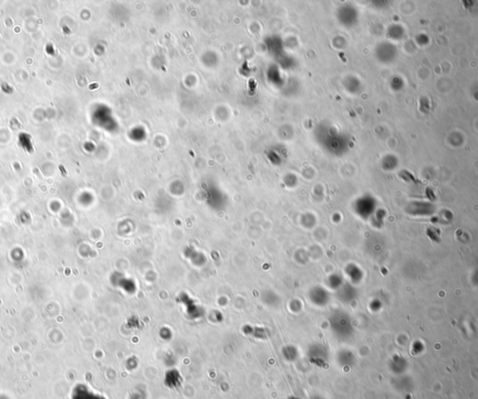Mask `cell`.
I'll list each match as a JSON object with an SVG mask.
<instances>
[{
  "mask_svg": "<svg viewBox=\"0 0 478 399\" xmlns=\"http://www.w3.org/2000/svg\"><path fill=\"white\" fill-rule=\"evenodd\" d=\"M331 328L338 338L345 339L352 332L351 321L345 313H336L331 319Z\"/></svg>",
  "mask_w": 478,
  "mask_h": 399,
  "instance_id": "obj_1",
  "label": "cell"
},
{
  "mask_svg": "<svg viewBox=\"0 0 478 399\" xmlns=\"http://www.w3.org/2000/svg\"><path fill=\"white\" fill-rule=\"evenodd\" d=\"M309 298L311 302L317 306H325L330 301L328 290L321 285H316L309 291Z\"/></svg>",
  "mask_w": 478,
  "mask_h": 399,
  "instance_id": "obj_2",
  "label": "cell"
},
{
  "mask_svg": "<svg viewBox=\"0 0 478 399\" xmlns=\"http://www.w3.org/2000/svg\"><path fill=\"white\" fill-rule=\"evenodd\" d=\"M337 297L341 301L349 303L357 297L358 291L355 285H353L350 283H344V285L337 290Z\"/></svg>",
  "mask_w": 478,
  "mask_h": 399,
  "instance_id": "obj_3",
  "label": "cell"
},
{
  "mask_svg": "<svg viewBox=\"0 0 478 399\" xmlns=\"http://www.w3.org/2000/svg\"><path fill=\"white\" fill-rule=\"evenodd\" d=\"M345 274L349 283L353 285L360 284L364 277V273L361 270V267L355 263H349L345 266Z\"/></svg>",
  "mask_w": 478,
  "mask_h": 399,
  "instance_id": "obj_4",
  "label": "cell"
},
{
  "mask_svg": "<svg viewBox=\"0 0 478 399\" xmlns=\"http://www.w3.org/2000/svg\"><path fill=\"white\" fill-rule=\"evenodd\" d=\"M308 355L310 360L313 362V364L322 365L327 359L328 352L323 345L314 344L310 347Z\"/></svg>",
  "mask_w": 478,
  "mask_h": 399,
  "instance_id": "obj_5",
  "label": "cell"
},
{
  "mask_svg": "<svg viewBox=\"0 0 478 399\" xmlns=\"http://www.w3.org/2000/svg\"><path fill=\"white\" fill-rule=\"evenodd\" d=\"M355 211L361 219H369L375 213V204L369 199H361L358 201Z\"/></svg>",
  "mask_w": 478,
  "mask_h": 399,
  "instance_id": "obj_6",
  "label": "cell"
},
{
  "mask_svg": "<svg viewBox=\"0 0 478 399\" xmlns=\"http://www.w3.org/2000/svg\"><path fill=\"white\" fill-rule=\"evenodd\" d=\"M326 282H327V285L329 286L331 289L336 290V291L339 287H341L345 283L344 282V277L341 274H337V273L329 275Z\"/></svg>",
  "mask_w": 478,
  "mask_h": 399,
  "instance_id": "obj_7",
  "label": "cell"
},
{
  "mask_svg": "<svg viewBox=\"0 0 478 399\" xmlns=\"http://www.w3.org/2000/svg\"><path fill=\"white\" fill-rule=\"evenodd\" d=\"M385 217L386 213L384 211H379L377 213H374L372 216V224L374 227L380 228L384 225Z\"/></svg>",
  "mask_w": 478,
  "mask_h": 399,
  "instance_id": "obj_8",
  "label": "cell"
},
{
  "mask_svg": "<svg viewBox=\"0 0 478 399\" xmlns=\"http://www.w3.org/2000/svg\"><path fill=\"white\" fill-rule=\"evenodd\" d=\"M302 224H303V226L306 228H312L315 227V225H316L315 216H313V215H309V214L304 216V217H303Z\"/></svg>",
  "mask_w": 478,
  "mask_h": 399,
  "instance_id": "obj_9",
  "label": "cell"
},
{
  "mask_svg": "<svg viewBox=\"0 0 478 399\" xmlns=\"http://www.w3.org/2000/svg\"><path fill=\"white\" fill-rule=\"evenodd\" d=\"M427 235L430 237L431 241L433 242H440L441 241V233L440 230L436 228H429L427 229Z\"/></svg>",
  "mask_w": 478,
  "mask_h": 399,
  "instance_id": "obj_10",
  "label": "cell"
},
{
  "mask_svg": "<svg viewBox=\"0 0 478 399\" xmlns=\"http://www.w3.org/2000/svg\"><path fill=\"white\" fill-rule=\"evenodd\" d=\"M373 302H374V303H376V300H374ZM376 306L377 305L375 304V307H372V309H373V310H375V311H376V310H377V307H376ZM378 306H381V303H380V302H378Z\"/></svg>",
  "mask_w": 478,
  "mask_h": 399,
  "instance_id": "obj_11",
  "label": "cell"
}]
</instances>
